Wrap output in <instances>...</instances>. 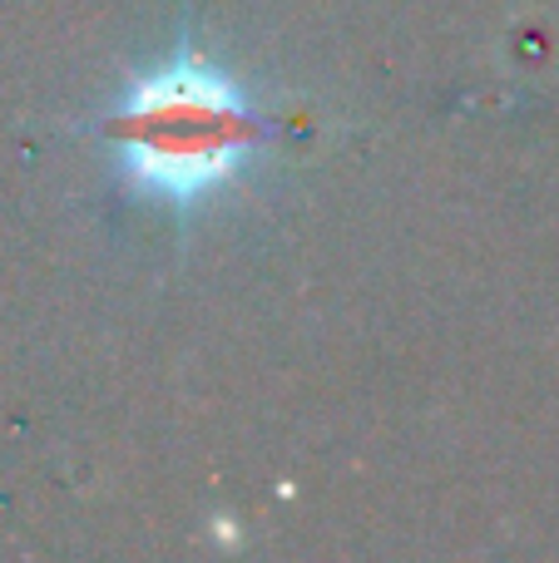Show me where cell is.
Returning a JSON list of instances; mask_svg holds the SVG:
<instances>
[{
    "label": "cell",
    "instance_id": "cell-1",
    "mask_svg": "<svg viewBox=\"0 0 559 563\" xmlns=\"http://www.w3.org/2000/svg\"><path fill=\"white\" fill-rule=\"evenodd\" d=\"M95 134L119 148L129 194L168 213H194L243 174L277 124L233 75L184 49L164 69L134 79Z\"/></svg>",
    "mask_w": 559,
    "mask_h": 563
}]
</instances>
